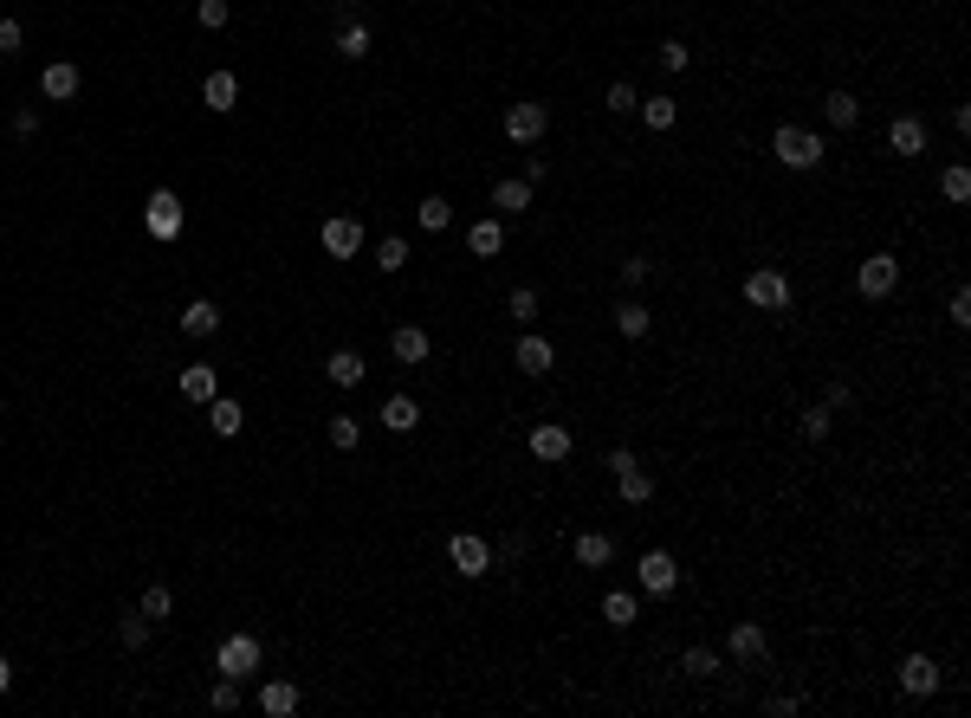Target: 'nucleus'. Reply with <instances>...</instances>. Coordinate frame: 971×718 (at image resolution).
<instances>
[{
	"label": "nucleus",
	"instance_id": "f257e3e1",
	"mask_svg": "<svg viewBox=\"0 0 971 718\" xmlns=\"http://www.w3.org/2000/svg\"><path fill=\"white\" fill-rule=\"evenodd\" d=\"M771 156L784 162V169H797V175H810V169H823V136L816 130H803V123H777V136H771Z\"/></svg>",
	"mask_w": 971,
	"mask_h": 718
},
{
	"label": "nucleus",
	"instance_id": "f03ea898",
	"mask_svg": "<svg viewBox=\"0 0 971 718\" xmlns=\"http://www.w3.org/2000/svg\"><path fill=\"white\" fill-rule=\"evenodd\" d=\"M214 673L221 680H259V641L253 634H227L221 654H214Z\"/></svg>",
	"mask_w": 971,
	"mask_h": 718
},
{
	"label": "nucleus",
	"instance_id": "7ed1b4c3",
	"mask_svg": "<svg viewBox=\"0 0 971 718\" xmlns=\"http://www.w3.org/2000/svg\"><path fill=\"white\" fill-rule=\"evenodd\" d=\"M609 466H615V492H622V505H648V499H654L648 466H641L628 447H615V453H609Z\"/></svg>",
	"mask_w": 971,
	"mask_h": 718
},
{
	"label": "nucleus",
	"instance_id": "20e7f679",
	"mask_svg": "<svg viewBox=\"0 0 971 718\" xmlns=\"http://www.w3.org/2000/svg\"><path fill=\"white\" fill-rule=\"evenodd\" d=\"M745 305H751V311H790V279H784L777 266H758V272L745 279Z\"/></svg>",
	"mask_w": 971,
	"mask_h": 718
},
{
	"label": "nucleus",
	"instance_id": "39448f33",
	"mask_svg": "<svg viewBox=\"0 0 971 718\" xmlns=\"http://www.w3.org/2000/svg\"><path fill=\"white\" fill-rule=\"evenodd\" d=\"M182 195H175V188H156V195L143 201V227L156 233V240H175V233H182Z\"/></svg>",
	"mask_w": 971,
	"mask_h": 718
},
{
	"label": "nucleus",
	"instance_id": "423d86ee",
	"mask_svg": "<svg viewBox=\"0 0 971 718\" xmlns=\"http://www.w3.org/2000/svg\"><path fill=\"white\" fill-rule=\"evenodd\" d=\"M635 583L648 589V596H674V583H680V563H674V550H641V563H635Z\"/></svg>",
	"mask_w": 971,
	"mask_h": 718
},
{
	"label": "nucleus",
	"instance_id": "0eeeda50",
	"mask_svg": "<svg viewBox=\"0 0 971 718\" xmlns=\"http://www.w3.org/2000/svg\"><path fill=\"white\" fill-rule=\"evenodd\" d=\"M447 557H454L460 576H486L492 570V544L480 531H454V537H447Z\"/></svg>",
	"mask_w": 971,
	"mask_h": 718
},
{
	"label": "nucleus",
	"instance_id": "6e6552de",
	"mask_svg": "<svg viewBox=\"0 0 971 718\" xmlns=\"http://www.w3.org/2000/svg\"><path fill=\"white\" fill-rule=\"evenodd\" d=\"M855 285H861V298H894V285H900V259H894V253H874V259H861Z\"/></svg>",
	"mask_w": 971,
	"mask_h": 718
},
{
	"label": "nucleus",
	"instance_id": "1a4fd4ad",
	"mask_svg": "<svg viewBox=\"0 0 971 718\" xmlns=\"http://www.w3.org/2000/svg\"><path fill=\"white\" fill-rule=\"evenodd\" d=\"M505 136H512V143H538L544 130H551V110L544 104H505Z\"/></svg>",
	"mask_w": 971,
	"mask_h": 718
},
{
	"label": "nucleus",
	"instance_id": "9d476101",
	"mask_svg": "<svg viewBox=\"0 0 971 718\" xmlns=\"http://www.w3.org/2000/svg\"><path fill=\"white\" fill-rule=\"evenodd\" d=\"M900 693H907V699H933L939 693V660L933 654H907V660H900Z\"/></svg>",
	"mask_w": 971,
	"mask_h": 718
},
{
	"label": "nucleus",
	"instance_id": "9b49d317",
	"mask_svg": "<svg viewBox=\"0 0 971 718\" xmlns=\"http://www.w3.org/2000/svg\"><path fill=\"white\" fill-rule=\"evenodd\" d=\"M39 98H46V104H72L78 98V65L72 59H52L46 72H39Z\"/></svg>",
	"mask_w": 971,
	"mask_h": 718
},
{
	"label": "nucleus",
	"instance_id": "f8f14e48",
	"mask_svg": "<svg viewBox=\"0 0 971 718\" xmlns=\"http://www.w3.org/2000/svg\"><path fill=\"white\" fill-rule=\"evenodd\" d=\"M324 253H331V259H357V253H363V227H357L350 214L324 220Z\"/></svg>",
	"mask_w": 971,
	"mask_h": 718
},
{
	"label": "nucleus",
	"instance_id": "ddd939ff",
	"mask_svg": "<svg viewBox=\"0 0 971 718\" xmlns=\"http://www.w3.org/2000/svg\"><path fill=\"white\" fill-rule=\"evenodd\" d=\"M531 453H538L544 466H557V460H570V427H557V421H544V427H531Z\"/></svg>",
	"mask_w": 971,
	"mask_h": 718
},
{
	"label": "nucleus",
	"instance_id": "4468645a",
	"mask_svg": "<svg viewBox=\"0 0 971 718\" xmlns=\"http://www.w3.org/2000/svg\"><path fill=\"white\" fill-rule=\"evenodd\" d=\"M201 104H208L214 117H227V110L240 104V78H234V72H208V85H201Z\"/></svg>",
	"mask_w": 971,
	"mask_h": 718
},
{
	"label": "nucleus",
	"instance_id": "2eb2a0df",
	"mask_svg": "<svg viewBox=\"0 0 971 718\" xmlns=\"http://www.w3.org/2000/svg\"><path fill=\"white\" fill-rule=\"evenodd\" d=\"M512 363H518V376H551L557 350L544 337H518V356H512Z\"/></svg>",
	"mask_w": 971,
	"mask_h": 718
},
{
	"label": "nucleus",
	"instance_id": "dca6fc26",
	"mask_svg": "<svg viewBox=\"0 0 971 718\" xmlns=\"http://www.w3.org/2000/svg\"><path fill=\"white\" fill-rule=\"evenodd\" d=\"M182 395L208 408L214 395H221V376H214V363H188V369H182Z\"/></svg>",
	"mask_w": 971,
	"mask_h": 718
},
{
	"label": "nucleus",
	"instance_id": "f3484780",
	"mask_svg": "<svg viewBox=\"0 0 971 718\" xmlns=\"http://www.w3.org/2000/svg\"><path fill=\"white\" fill-rule=\"evenodd\" d=\"M726 654H732V660H764V628H758V621H732Z\"/></svg>",
	"mask_w": 971,
	"mask_h": 718
},
{
	"label": "nucleus",
	"instance_id": "a211bd4d",
	"mask_svg": "<svg viewBox=\"0 0 971 718\" xmlns=\"http://www.w3.org/2000/svg\"><path fill=\"white\" fill-rule=\"evenodd\" d=\"M259 712H266V718H292L298 712V686L292 680H266V686H259Z\"/></svg>",
	"mask_w": 971,
	"mask_h": 718
},
{
	"label": "nucleus",
	"instance_id": "6ab92c4d",
	"mask_svg": "<svg viewBox=\"0 0 971 718\" xmlns=\"http://www.w3.org/2000/svg\"><path fill=\"white\" fill-rule=\"evenodd\" d=\"M389 350H395V363H428L434 343H428V330H421V324H402V330L389 337Z\"/></svg>",
	"mask_w": 971,
	"mask_h": 718
},
{
	"label": "nucleus",
	"instance_id": "aec40b11",
	"mask_svg": "<svg viewBox=\"0 0 971 718\" xmlns=\"http://www.w3.org/2000/svg\"><path fill=\"white\" fill-rule=\"evenodd\" d=\"M214 330H221V305H208V298L182 305V337H214Z\"/></svg>",
	"mask_w": 971,
	"mask_h": 718
},
{
	"label": "nucleus",
	"instance_id": "412c9836",
	"mask_svg": "<svg viewBox=\"0 0 971 718\" xmlns=\"http://www.w3.org/2000/svg\"><path fill=\"white\" fill-rule=\"evenodd\" d=\"M324 376H331L337 389H357V382H363V356L357 350H331V356H324Z\"/></svg>",
	"mask_w": 971,
	"mask_h": 718
},
{
	"label": "nucleus",
	"instance_id": "4be33fe9",
	"mask_svg": "<svg viewBox=\"0 0 971 718\" xmlns=\"http://www.w3.org/2000/svg\"><path fill=\"white\" fill-rule=\"evenodd\" d=\"M415 421H421L415 395H389V402H382V427H389V434H415Z\"/></svg>",
	"mask_w": 971,
	"mask_h": 718
},
{
	"label": "nucleus",
	"instance_id": "5701e85b",
	"mask_svg": "<svg viewBox=\"0 0 971 718\" xmlns=\"http://www.w3.org/2000/svg\"><path fill=\"white\" fill-rule=\"evenodd\" d=\"M208 427H214L221 440H234L240 427H246V408H240V402H227V395H214V402H208Z\"/></svg>",
	"mask_w": 971,
	"mask_h": 718
},
{
	"label": "nucleus",
	"instance_id": "b1692460",
	"mask_svg": "<svg viewBox=\"0 0 971 718\" xmlns=\"http://www.w3.org/2000/svg\"><path fill=\"white\" fill-rule=\"evenodd\" d=\"M887 149H894V156H920V149H926L920 117H894V130H887Z\"/></svg>",
	"mask_w": 971,
	"mask_h": 718
},
{
	"label": "nucleus",
	"instance_id": "393cba45",
	"mask_svg": "<svg viewBox=\"0 0 971 718\" xmlns=\"http://www.w3.org/2000/svg\"><path fill=\"white\" fill-rule=\"evenodd\" d=\"M415 220H421V233H447V227H454V201H447V195H428V201L415 207Z\"/></svg>",
	"mask_w": 971,
	"mask_h": 718
},
{
	"label": "nucleus",
	"instance_id": "a878e982",
	"mask_svg": "<svg viewBox=\"0 0 971 718\" xmlns=\"http://www.w3.org/2000/svg\"><path fill=\"white\" fill-rule=\"evenodd\" d=\"M609 557H615V544H609L603 531H583V537H577V563H583V570H603Z\"/></svg>",
	"mask_w": 971,
	"mask_h": 718
},
{
	"label": "nucleus",
	"instance_id": "bb28decb",
	"mask_svg": "<svg viewBox=\"0 0 971 718\" xmlns=\"http://www.w3.org/2000/svg\"><path fill=\"white\" fill-rule=\"evenodd\" d=\"M467 246H473L480 259H492V253L505 246V227H499V220H473V227H467Z\"/></svg>",
	"mask_w": 971,
	"mask_h": 718
},
{
	"label": "nucleus",
	"instance_id": "cd10ccee",
	"mask_svg": "<svg viewBox=\"0 0 971 718\" xmlns=\"http://www.w3.org/2000/svg\"><path fill=\"white\" fill-rule=\"evenodd\" d=\"M492 207H499V214H525V207H531V182H492Z\"/></svg>",
	"mask_w": 971,
	"mask_h": 718
},
{
	"label": "nucleus",
	"instance_id": "c85d7f7f",
	"mask_svg": "<svg viewBox=\"0 0 971 718\" xmlns=\"http://www.w3.org/2000/svg\"><path fill=\"white\" fill-rule=\"evenodd\" d=\"M635 615H641V602L628 596V589H609V596H603V621H615V628H635Z\"/></svg>",
	"mask_w": 971,
	"mask_h": 718
},
{
	"label": "nucleus",
	"instance_id": "c756f323",
	"mask_svg": "<svg viewBox=\"0 0 971 718\" xmlns=\"http://www.w3.org/2000/svg\"><path fill=\"white\" fill-rule=\"evenodd\" d=\"M648 305H641V298H628V305H615V330H622V337H648Z\"/></svg>",
	"mask_w": 971,
	"mask_h": 718
},
{
	"label": "nucleus",
	"instance_id": "7c9ffc66",
	"mask_svg": "<svg viewBox=\"0 0 971 718\" xmlns=\"http://www.w3.org/2000/svg\"><path fill=\"white\" fill-rule=\"evenodd\" d=\"M635 110H641V123H648V130H674V117H680V110H674V98H667V91H661V98H641Z\"/></svg>",
	"mask_w": 971,
	"mask_h": 718
},
{
	"label": "nucleus",
	"instance_id": "2f4dec72",
	"mask_svg": "<svg viewBox=\"0 0 971 718\" xmlns=\"http://www.w3.org/2000/svg\"><path fill=\"white\" fill-rule=\"evenodd\" d=\"M337 52H344V59H369V26L344 20V26H337Z\"/></svg>",
	"mask_w": 971,
	"mask_h": 718
},
{
	"label": "nucleus",
	"instance_id": "473e14b6",
	"mask_svg": "<svg viewBox=\"0 0 971 718\" xmlns=\"http://www.w3.org/2000/svg\"><path fill=\"white\" fill-rule=\"evenodd\" d=\"M829 123H836V130H849V123H861V98H855V91H829Z\"/></svg>",
	"mask_w": 971,
	"mask_h": 718
},
{
	"label": "nucleus",
	"instance_id": "72a5a7b5",
	"mask_svg": "<svg viewBox=\"0 0 971 718\" xmlns=\"http://www.w3.org/2000/svg\"><path fill=\"white\" fill-rule=\"evenodd\" d=\"M939 195H946L952 207H965V201H971V169H965V162H952V169L939 175Z\"/></svg>",
	"mask_w": 971,
	"mask_h": 718
},
{
	"label": "nucleus",
	"instance_id": "f704fd0d",
	"mask_svg": "<svg viewBox=\"0 0 971 718\" xmlns=\"http://www.w3.org/2000/svg\"><path fill=\"white\" fill-rule=\"evenodd\" d=\"M680 673H687V680H713L719 654H713V647H687V654H680Z\"/></svg>",
	"mask_w": 971,
	"mask_h": 718
},
{
	"label": "nucleus",
	"instance_id": "c9c22d12",
	"mask_svg": "<svg viewBox=\"0 0 971 718\" xmlns=\"http://www.w3.org/2000/svg\"><path fill=\"white\" fill-rule=\"evenodd\" d=\"M654 59H661L667 78H680V72L693 65V46H687V39H661V52H654Z\"/></svg>",
	"mask_w": 971,
	"mask_h": 718
},
{
	"label": "nucleus",
	"instance_id": "e433bc0d",
	"mask_svg": "<svg viewBox=\"0 0 971 718\" xmlns=\"http://www.w3.org/2000/svg\"><path fill=\"white\" fill-rule=\"evenodd\" d=\"M324 434H331L337 453H350V447L363 440V427H357V414H331V427H324Z\"/></svg>",
	"mask_w": 971,
	"mask_h": 718
},
{
	"label": "nucleus",
	"instance_id": "4c0bfd02",
	"mask_svg": "<svg viewBox=\"0 0 971 718\" xmlns=\"http://www.w3.org/2000/svg\"><path fill=\"white\" fill-rule=\"evenodd\" d=\"M402 266H408V240H402V233H389V240L376 246V272H402Z\"/></svg>",
	"mask_w": 971,
	"mask_h": 718
},
{
	"label": "nucleus",
	"instance_id": "58836bf2",
	"mask_svg": "<svg viewBox=\"0 0 971 718\" xmlns=\"http://www.w3.org/2000/svg\"><path fill=\"white\" fill-rule=\"evenodd\" d=\"M136 609H143L149 621H169V615H175V596H169V589H162V583H149V589H143V602H136Z\"/></svg>",
	"mask_w": 971,
	"mask_h": 718
},
{
	"label": "nucleus",
	"instance_id": "ea45409f",
	"mask_svg": "<svg viewBox=\"0 0 971 718\" xmlns=\"http://www.w3.org/2000/svg\"><path fill=\"white\" fill-rule=\"evenodd\" d=\"M117 641H123V647H143V641H149V615H143V609H130V615L117 621Z\"/></svg>",
	"mask_w": 971,
	"mask_h": 718
},
{
	"label": "nucleus",
	"instance_id": "a19ab883",
	"mask_svg": "<svg viewBox=\"0 0 971 718\" xmlns=\"http://www.w3.org/2000/svg\"><path fill=\"white\" fill-rule=\"evenodd\" d=\"M505 311H512L518 324H531V317H538V292H531V285H512V298H505Z\"/></svg>",
	"mask_w": 971,
	"mask_h": 718
},
{
	"label": "nucleus",
	"instance_id": "79ce46f5",
	"mask_svg": "<svg viewBox=\"0 0 971 718\" xmlns=\"http://www.w3.org/2000/svg\"><path fill=\"white\" fill-rule=\"evenodd\" d=\"M609 110H615V117H628V110H635L641 104V91L635 85H628V78H615V85H609V98H603Z\"/></svg>",
	"mask_w": 971,
	"mask_h": 718
},
{
	"label": "nucleus",
	"instance_id": "37998d69",
	"mask_svg": "<svg viewBox=\"0 0 971 718\" xmlns=\"http://www.w3.org/2000/svg\"><path fill=\"white\" fill-rule=\"evenodd\" d=\"M829 427H836V414H829L823 402H816L810 414H803V440H829Z\"/></svg>",
	"mask_w": 971,
	"mask_h": 718
},
{
	"label": "nucleus",
	"instance_id": "c03bdc74",
	"mask_svg": "<svg viewBox=\"0 0 971 718\" xmlns=\"http://www.w3.org/2000/svg\"><path fill=\"white\" fill-rule=\"evenodd\" d=\"M227 13H234L227 0H195V26H208V33H214V26H227Z\"/></svg>",
	"mask_w": 971,
	"mask_h": 718
},
{
	"label": "nucleus",
	"instance_id": "a18cd8bd",
	"mask_svg": "<svg viewBox=\"0 0 971 718\" xmlns=\"http://www.w3.org/2000/svg\"><path fill=\"white\" fill-rule=\"evenodd\" d=\"M208 706H214V712H234V706H240V680H221V686L208 693Z\"/></svg>",
	"mask_w": 971,
	"mask_h": 718
},
{
	"label": "nucleus",
	"instance_id": "49530a36",
	"mask_svg": "<svg viewBox=\"0 0 971 718\" xmlns=\"http://www.w3.org/2000/svg\"><path fill=\"white\" fill-rule=\"evenodd\" d=\"M946 317H952V324H971V292H965V285H959V292H952V305H946Z\"/></svg>",
	"mask_w": 971,
	"mask_h": 718
},
{
	"label": "nucleus",
	"instance_id": "de8ad7c7",
	"mask_svg": "<svg viewBox=\"0 0 971 718\" xmlns=\"http://www.w3.org/2000/svg\"><path fill=\"white\" fill-rule=\"evenodd\" d=\"M33 130H39V110L20 104V110H13V136H33Z\"/></svg>",
	"mask_w": 971,
	"mask_h": 718
},
{
	"label": "nucleus",
	"instance_id": "09e8293b",
	"mask_svg": "<svg viewBox=\"0 0 971 718\" xmlns=\"http://www.w3.org/2000/svg\"><path fill=\"white\" fill-rule=\"evenodd\" d=\"M20 39H26L20 20H0V52H20Z\"/></svg>",
	"mask_w": 971,
	"mask_h": 718
},
{
	"label": "nucleus",
	"instance_id": "8fccbe9b",
	"mask_svg": "<svg viewBox=\"0 0 971 718\" xmlns=\"http://www.w3.org/2000/svg\"><path fill=\"white\" fill-rule=\"evenodd\" d=\"M648 272H654V266H648V259H641V253H635V259H622V285H641V279H648Z\"/></svg>",
	"mask_w": 971,
	"mask_h": 718
},
{
	"label": "nucleus",
	"instance_id": "3c124183",
	"mask_svg": "<svg viewBox=\"0 0 971 718\" xmlns=\"http://www.w3.org/2000/svg\"><path fill=\"white\" fill-rule=\"evenodd\" d=\"M855 402V389H849V382H829V395H823V408H849Z\"/></svg>",
	"mask_w": 971,
	"mask_h": 718
},
{
	"label": "nucleus",
	"instance_id": "603ef678",
	"mask_svg": "<svg viewBox=\"0 0 971 718\" xmlns=\"http://www.w3.org/2000/svg\"><path fill=\"white\" fill-rule=\"evenodd\" d=\"M7 686H13V667H7V654H0V693H7Z\"/></svg>",
	"mask_w": 971,
	"mask_h": 718
}]
</instances>
